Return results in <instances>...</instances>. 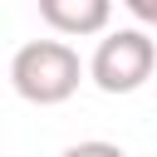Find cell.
Masks as SVG:
<instances>
[{
	"mask_svg": "<svg viewBox=\"0 0 157 157\" xmlns=\"http://www.w3.org/2000/svg\"><path fill=\"white\" fill-rule=\"evenodd\" d=\"M78 78H83V64H78V49L64 44V39H29L15 49L10 59V88L34 103V108H54V103H69L78 93Z\"/></svg>",
	"mask_w": 157,
	"mask_h": 157,
	"instance_id": "obj_1",
	"label": "cell"
},
{
	"mask_svg": "<svg viewBox=\"0 0 157 157\" xmlns=\"http://www.w3.org/2000/svg\"><path fill=\"white\" fill-rule=\"evenodd\" d=\"M157 69V44L147 29L128 25V29H103L93 59H88V78L103 93H137Z\"/></svg>",
	"mask_w": 157,
	"mask_h": 157,
	"instance_id": "obj_2",
	"label": "cell"
},
{
	"mask_svg": "<svg viewBox=\"0 0 157 157\" xmlns=\"http://www.w3.org/2000/svg\"><path fill=\"white\" fill-rule=\"evenodd\" d=\"M39 20H44L54 34L88 39V34H103V29H108L113 0H39Z\"/></svg>",
	"mask_w": 157,
	"mask_h": 157,
	"instance_id": "obj_3",
	"label": "cell"
},
{
	"mask_svg": "<svg viewBox=\"0 0 157 157\" xmlns=\"http://www.w3.org/2000/svg\"><path fill=\"white\" fill-rule=\"evenodd\" d=\"M59 157H128L118 142H103V137H88V142H74V147H64Z\"/></svg>",
	"mask_w": 157,
	"mask_h": 157,
	"instance_id": "obj_4",
	"label": "cell"
},
{
	"mask_svg": "<svg viewBox=\"0 0 157 157\" xmlns=\"http://www.w3.org/2000/svg\"><path fill=\"white\" fill-rule=\"evenodd\" d=\"M123 5H128V15L137 20V29L157 25V0H123Z\"/></svg>",
	"mask_w": 157,
	"mask_h": 157,
	"instance_id": "obj_5",
	"label": "cell"
}]
</instances>
